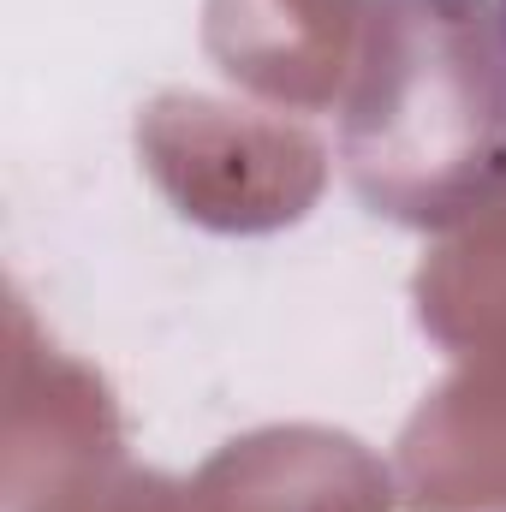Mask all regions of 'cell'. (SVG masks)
I'll use <instances>...</instances> for the list:
<instances>
[{
    "label": "cell",
    "mask_w": 506,
    "mask_h": 512,
    "mask_svg": "<svg viewBox=\"0 0 506 512\" xmlns=\"http://www.w3.org/2000/svg\"><path fill=\"white\" fill-rule=\"evenodd\" d=\"M501 48H506V0H501Z\"/></svg>",
    "instance_id": "obj_1"
}]
</instances>
